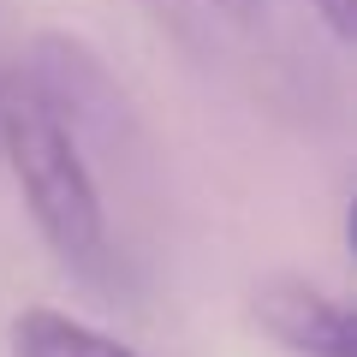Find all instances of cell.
I'll return each instance as SVG.
<instances>
[{
  "label": "cell",
  "mask_w": 357,
  "mask_h": 357,
  "mask_svg": "<svg viewBox=\"0 0 357 357\" xmlns=\"http://www.w3.org/2000/svg\"><path fill=\"white\" fill-rule=\"evenodd\" d=\"M0 149H6L18 197H24L36 232L48 238V250L60 256V268H72L89 286H114V227H107L96 161L77 149L72 126L24 66L0 77Z\"/></svg>",
  "instance_id": "cell-1"
},
{
  "label": "cell",
  "mask_w": 357,
  "mask_h": 357,
  "mask_svg": "<svg viewBox=\"0 0 357 357\" xmlns=\"http://www.w3.org/2000/svg\"><path fill=\"white\" fill-rule=\"evenodd\" d=\"M250 321L292 357H357L351 310L298 274H274L250 292Z\"/></svg>",
  "instance_id": "cell-2"
},
{
  "label": "cell",
  "mask_w": 357,
  "mask_h": 357,
  "mask_svg": "<svg viewBox=\"0 0 357 357\" xmlns=\"http://www.w3.org/2000/svg\"><path fill=\"white\" fill-rule=\"evenodd\" d=\"M208 6H215V13H227V18H250L262 0H208Z\"/></svg>",
  "instance_id": "cell-5"
},
{
  "label": "cell",
  "mask_w": 357,
  "mask_h": 357,
  "mask_svg": "<svg viewBox=\"0 0 357 357\" xmlns=\"http://www.w3.org/2000/svg\"><path fill=\"white\" fill-rule=\"evenodd\" d=\"M6 345H13V357H137L114 333L89 328L66 310H18L6 328Z\"/></svg>",
  "instance_id": "cell-3"
},
{
  "label": "cell",
  "mask_w": 357,
  "mask_h": 357,
  "mask_svg": "<svg viewBox=\"0 0 357 357\" xmlns=\"http://www.w3.org/2000/svg\"><path fill=\"white\" fill-rule=\"evenodd\" d=\"M316 18L333 30V42H351L357 36V0H310Z\"/></svg>",
  "instance_id": "cell-4"
}]
</instances>
